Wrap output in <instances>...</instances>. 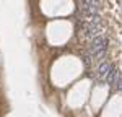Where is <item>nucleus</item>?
Here are the masks:
<instances>
[{"label":"nucleus","instance_id":"1","mask_svg":"<svg viewBox=\"0 0 122 117\" xmlns=\"http://www.w3.org/2000/svg\"><path fill=\"white\" fill-rule=\"evenodd\" d=\"M107 44H109V39L106 38L104 34H98L91 39V47H90V57L98 60L101 58L106 54V49H107Z\"/></svg>","mask_w":122,"mask_h":117},{"label":"nucleus","instance_id":"2","mask_svg":"<svg viewBox=\"0 0 122 117\" xmlns=\"http://www.w3.org/2000/svg\"><path fill=\"white\" fill-rule=\"evenodd\" d=\"M111 70H112V65H111V63H107V62H104V63H101V65L98 67L96 75H98V78H99V80H104Z\"/></svg>","mask_w":122,"mask_h":117},{"label":"nucleus","instance_id":"3","mask_svg":"<svg viewBox=\"0 0 122 117\" xmlns=\"http://www.w3.org/2000/svg\"><path fill=\"white\" fill-rule=\"evenodd\" d=\"M117 75H119V70L112 68V70H111V72L107 73V77L104 78V81H106L107 85H112V83H114V80H116V77H117Z\"/></svg>","mask_w":122,"mask_h":117}]
</instances>
